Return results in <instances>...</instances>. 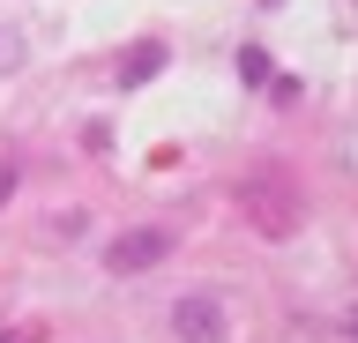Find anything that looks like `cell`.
Listing matches in <instances>:
<instances>
[{
	"instance_id": "obj_1",
	"label": "cell",
	"mask_w": 358,
	"mask_h": 343,
	"mask_svg": "<svg viewBox=\"0 0 358 343\" xmlns=\"http://www.w3.org/2000/svg\"><path fill=\"white\" fill-rule=\"evenodd\" d=\"M239 217L262 231V239H291V231H299V187H291L276 164L246 172L239 180Z\"/></svg>"
},
{
	"instance_id": "obj_2",
	"label": "cell",
	"mask_w": 358,
	"mask_h": 343,
	"mask_svg": "<svg viewBox=\"0 0 358 343\" xmlns=\"http://www.w3.org/2000/svg\"><path fill=\"white\" fill-rule=\"evenodd\" d=\"M164 254H172V231L164 224H134V231H120V239L105 247V269L112 276H142V269H157Z\"/></svg>"
},
{
	"instance_id": "obj_3",
	"label": "cell",
	"mask_w": 358,
	"mask_h": 343,
	"mask_svg": "<svg viewBox=\"0 0 358 343\" xmlns=\"http://www.w3.org/2000/svg\"><path fill=\"white\" fill-rule=\"evenodd\" d=\"M172 328H179V343H224L231 321H224V298L217 291H187L172 306Z\"/></svg>"
},
{
	"instance_id": "obj_4",
	"label": "cell",
	"mask_w": 358,
	"mask_h": 343,
	"mask_svg": "<svg viewBox=\"0 0 358 343\" xmlns=\"http://www.w3.org/2000/svg\"><path fill=\"white\" fill-rule=\"evenodd\" d=\"M15 60H22V30H15V23H0V75L15 68Z\"/></svg>"
},
{
	"instance_id": "obj_5",
	"label": "cell",
	"mask_w": 358,
	"mask_h": 343,
	"mask_svg": "<svg viewBox=\"0 0 358 343\" xmlns=\"http://www.w3.org/2000/svg\"><path fill=\"white\" fill-rule=\"evenodd\" d=\"M142 75H157V45H134V60H127V82H142Z\"/></svg>"
},
{
	"instance_id": "obj_6",
	"label": "cell",
	"mask_w": 358,
	"mask_h": 343,
	"mask_svg": "<svg viewBox=\"0 0 358 343\" xmlns=\"http://www.w3.org/2000/svg\"><path fill=\"white\" fill-rule=\"evenodd\" d=\"M8 194H15V164H0V202H8Z\"/></svg>"
}]
</instances>
